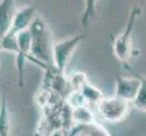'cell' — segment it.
<instances>
[{"mask_svg":"<svg viewBox=\"0 0 146 136\" xmlns=\"http://www.w3.org/2000/svg\"><path fill=\"white\" fill-rule=\"evenodd\" d=\"M84 38L83 35H76L68 40L59 43L55 47V58L59 70L63 71L67 61L71 56V54L80 41Z\"/></svg>","mask_w":146,"mask_h":136,"instance_id":"4","label":"cell"},{"mask_svg":"<svg viewBox=\"0 0 146 136\" xmlns=\"http://www.w3.org/2000/svg\"><path fill=\"white\" fill-rule=\"evenodd\" d=\"M73 118L82 124L91 125L95 124V116L86 105L76 107L73 112Z\"/></svg>","mask_w":146,"mask_h":136,"instance_id":"7","label":"cell"},{"mask_svg":"<svg viewBox=\"0 0 146 136\" xmlns=\"http://www.w3.org/2000/svg\"><path fill=\"white\" fill-rule=\"evenodd\" d=\"M129 103L116 96L104 97L97 104V110L105 121L118 122L122 121L129 112Z\"/></svg>","mask_w":146,"mask_h":136,"instance_id":"2","label":"cell"},{"mask_svg":"<svg viewBox=\"0 0 146 136\" xmlns=\"http://www.w3.org/2000/svg\"><path fill=\"white\" fill-rule=\"evenodd\" d=\"M141 85V82L137 75L133 77L118 75L116 78L114 96L124 100L128 103H132L139 93Z\"/></svg>","mask_w":146,"mask_h":136,"instance_id":"3","label":"cell"},{"mask_svg":"<svg viewBox=\"0 0 146 136\" xmlns=\"http://www.w3.org/2000/svg\"><path fill=\"white\" fill-rule=\"evenodd\" d=\"M141 4H137L133 7L127 22L125 29L119 34L113 40V53L119 61L128 65V63L133 56V44H132V32L134 30L136 21L141 16Z\"/></svg>","mask_w":146,"mask_h":136,"instance_id":"1","label":"cell"},{"mask_svg":"<svg viewBox=\"0 0 146 136\" xmlns=\"http://www.w3.org/2000/svg\"><path fill=\"white\" fill-rule=\"evenodd\" d=\"M132 73H133L135 75L138 76L141 82V85L139 90V93L137 94L135 100L132 102V103H133V105L136 108H138L139 110L146 112V77L139 75L138 74H136L134 72H132Z\"/></svg>","mask_w":146,"mask_h":136,"instance_id":"8","label":"cell"},{"mask_svg":"<svg viewBox=\"0 0 146 136\" xmlns=\"http://www.w3.org/2000/svg\"><path fill=\"white\" fill-rule=\"evenodd\" d=\"M80 83L81 84H80V94L83 96L86 103L98 104L104 98L103 93L100 92L97 87H95L90 83H89L86 80L85 75L80 76Z\"/></svg>","mask_w":146,"mask_h":136,"instance_id":"5","label":"cell"},{"mask_svg":"<svg viewBox=\"0 0 146 136\" xmlns=\"http://www.w3.org/2000/svg\"><path fill=\"white\" fill-rule=\"evenodd\" d=\"M32 13H33V11H32L31 7H27L23 11L21 10V12L18 13L15 17L16 19L14 21V26H16L17 28H23V27H25L30 20Z\"/></svg>","mask_w":146,"mask_h":136,"instance_id":"9","label":"cell"},{"mask_svg":"<svg viewBox=\"0 0 146 136\" xmlns=\"http://www.w3.org/2000/svg\"><path fill=\"white\" fill-rule=\"evenodd\" d=\"M14 4L13 2H5V4L0 6V32L5 34V32L8 29L10 25V20L13 16Z\"/></svg>","mask_w":146,"mask_h":136,"instance_id":"6","label":"cell"}]
</instances>
